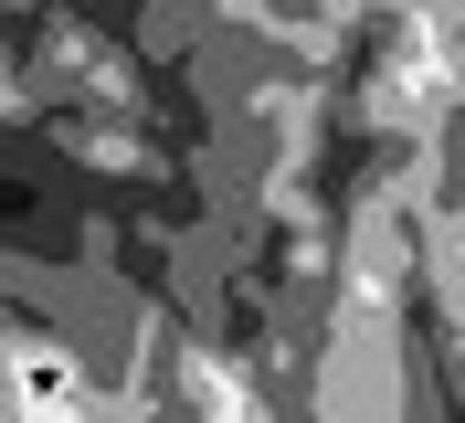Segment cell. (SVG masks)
Returning a JSON list of instances; mask_svg holds the SVG:
<instances>
[{"label":"cell","mask_w":465,"mask_h":423,"mask_svg":"<svg viewBox=\"0 0 465 423\" xmlns=\"http://www.w3.org/2000/svg\"><path fill=\"white\" fill-rule=\"evenodd\" d=\"M0 392H11V423H85V370L64 338H11Z\"/></svg>","instance_id":"1"}]
</instances>
